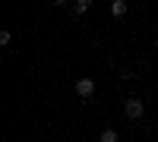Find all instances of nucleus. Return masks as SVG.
I'll use <instances>...</instances> for the list:
<instances>
[{"label":"nucleus","mask_w":158,"mask_h":142,"mask_svg":"<svg viewBox=\"0 0 158 142\" xmlns=\"http://www.w3.org/2000/svg\"><path fill=\"white\" fill-rule=\"evenodd\" d=\"M123 114L130 120H142V117H146V104H142L139 98H127L123 101Z\"/></svg>","instance_id":"nucleus-1"},{"label":"nucleus","mask_w":158,"mask_h":142,"mask_svg":"<svg viewBox=\"0 0 158 142\" xmlns=\"http://www.w3.org/2000/svg\"><path fill=\"white\" fill-rule=\"evenodd\" d=\"M76 95L79 98H92V95H95V79H89V76H82V79H76Z\"/></svg>","instance_id":"nucleus-2"},{"label":"nucleus","mask_w":158,"mask_h":142,"mask_svg":"<svg viewBox=\"0 0 158 142\" xmlns=\"http://www.w3.org/2000/svg\"><path fill=\"white\" fill-rule=\"evenodd\" d=\"M127 10H130V6H127V0H111V16H114V19H123V16H127Z\"/></svg>","instance_id":"nucleus-3"},{"label":"nucleus","mask_w":158,"mask_h":142,"mask_svg":"<svg viewBox=\"0 0 158 142\" xmlns=\"http://www.w3.org/2000/svg\"><path fill=\"white\" fill-rule=\"evenodd\" d=\"M89 6H92V0H76V3H73V13H76V16H85Z\"/></svg>","instance_id":"nucleus-4"},{"label":"nucleus","mask_w":158,"mask_h":142,"mask_svg":"<svg viewBox=\"0 0 158 142\" xmlns=\"http://www.w3.org/2000/svg\"><path fill=\"white\" fill-rule=\"evenodd\" d=\"M117 139H120V136H117V130H111V126L101 130V136H98V142H117Z\"/></svg>","instance_id":"nucleus-5"},{"label":"nucleus","mask_w":158,"mask_h":142,"mask_svg":"<svg viewBox=\"0 0 158 142\" xmlns=\"http://www.w3.org/2000/svg\"><path fill=\"white\" fill-rule=\"evenodd\" d=\"M10 38H13V32L3 29V32H0V44H10Z\"/></svg>","instance_id":"nucleus-6"},{"label":"nucleus","mask_w":158,"mask_h":142,"mask_svg":"<svg viewBox=\"0 0 158 142\" xmlns=\"http://www.w3.org/2000/svg\"><path fill=\"white\" fill-rule=\"evenodd\" d=\"M48 3H51V6H63V3H67V0H48Z\"/></svg>","instance_id":"nucleus-7"}]
</instances>
